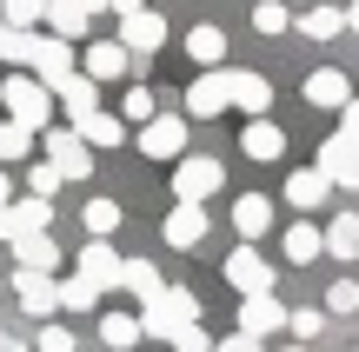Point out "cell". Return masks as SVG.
Listing matches in <instances>:
<instances>
[{
  "instance_id": "obj_1",
  "label": "cell",
  "mask_w": 359,
  "mask_h": 352,
  "mask_svg": "<svg viewBox=\"0 0 359 352\" xmlns=\"http://www.w3.org/2000/svg\"><path fill=\"white\" fill-rule=\"evenodd\" d=\"M0 100H7V113H13V120H27V127L40 133V127L53 120V100H60V93H53L47 80L34 73V66H13V73L0 80Z\"/></svg>"
},
{
  "instance_id": "obj_2",
  "label": "cell",
  "mask_w": 359,
  "mask_h": 352,
  "mask_svg": "<svg viewBox=\"0 0 359 352\" xmlns=\"http://www.w3.org/2000/svg\"><path fill=\"white\" fill-rule=\"evenodd\" d=\"M193 319H200V300H193L187 286H160L154 300L140 306V326H147V339H154V346H173V332L193 326Z\"/></svg>"
},
{
  "instance_id": "obj_3",
  "label": "cell",
  "mask_w": 359,
  "mask_h": 352,
  "mask_svg": "<svg viewBox=\"0 0 359 352\" xmlns=\"http://www.w3.org/2000/svg\"><path fill=\"white\" fill-rule=\"evenodd\" d=\"M219 186H226V167L219 160H206V153H180L173 160V199H213Z\"/></svg>"
},
{
  "instance_id": "obj_4",
  "label": "cell",
  "mask_w": 359,
  "mask_h": 352,
  "mask_svg": "<svg viewBox=\"0 0 359 352\" xmlns=\"http://www.w3.org/2000/svg\"><path fill=\"white\" fill-rule=\"evenodd\" d=\"M27 233H53V199H40V193H27V199H7L0 206V239H27Z\"/></svg>"
},
{
  "instance_id": "obj_5",
  "label": "cell",
  "mask_w": 359,
  "mask_h": 352,
  "mask_svg": "<svg viewBox=\"0 0 359 352\" xmlns=\"http://www.w3.org/2000/svg\"><path fill=\"white\" fill-rule=\"evenodd\" d=\"M47 160L67 173V180H87L93 173V146H87L80 127H47Z\"/></svg>"
},
{
  "instance_id": "obj_6",
  "label": "cell",
  "mask_w": 359,
  "mask_h": 352,
  "mask_svg": "<svg viewBox=\"0 0 359 352\" xmlns=\"http://www.w3.org/2000/svg\"><path fill=\"white\" fill-rule=\"evenodd\" d=\"M133 146H140L147 160H180L187 153V120L180 113H154L140 133H133Z\"/></svg>"
},
{
  "instance_id": "obj_7",
  "label": "cell",
  "mask_w": 359,
  "mask_h": 352,
  "mask_svg": "<svg viewBox=\"0 0 359 352\" xmlns=\"http://www.w3.org/2000/svg\"><path fill=\"white\" fill-rule=\"evenodd\" d=\"M226 286L240 293V300H246V293H273V260H259L253 239L226 253Z\"/></svg>"
},
{
  "instance_id": "obj_8",
  "label": "cell",
  "mask_w": 359,
  "mask_h": 352,
  "mask_svg": "<svg viewBox=\"0 0 359 352\" xmlns=\"http://www.w3.org/2000/svg\"><path fill=\"white\" fill-rule=\"evenodd\" d=\"M313 167H320L333 186L359 193V140H353V133H333V140H320V160H313Z\"/></svg>"
},
{
  "instance_id": "obj_9",
  "label": "cell",
  "mask_w": 359,
  "mask_h": 352,
  "mask_svg": "<svg viewBox=\"0 0 359 352\" xmlns=\"http://www.w3.org/2000/svg\"><path fill=\"white\" fill-rule=\"evenodd\" d=\"M13 300H20L34 319H53L60 313V279L40 273V266H20V273H13Z\"/></svg>"
},
{
  "instance_id": "obj_10",
  "label": "cell",
  "mask_w": 359,
  "mask_h": 352,
  "mask_svg": "<svg viewBox=\"0 0 359 352\" xmlns=\"http://www.w3.org/2000/svg\"><path fill=\"white\" fill-rule=\"evenodd\" d=\"M226 100L240 106L246 120H259V113H273V80L266 73H246V66H226Z\"/></svg>"
},
{
  "instance_id": "obj_11",
  "label": "cell",
  "mask_w": 359,
  "mask_h": 352,
  "mask_svg": "<svg viewBox=\"0 0 359 352\" xmlns=\"http://www.w3.org/2000/svg\"><path fill=\"white\" fill-rule=\"evenodd\" d=\"M226 66H200V80L187 87V120H213V113H226Z\"/></svg>"
},
{
  "instance_id": "obj_12",
  "label": "cell",
  "mask_w": 359,
  "mask_h": 352,
  "mask_svg": "<svg viewBox=\"0 0 359 352\" xmlns=\"http://www.w3.org/2000/svg\"><path fill=\"white\" fill-rule=\"evenodd\" d=\"M74 273H87L100 293H114V286H120V273H127V260H120V253L107 246V239H87V246L74 253Z\"/></svg>"
},
{
  "instance_id": "obj_13",
  "label": "cell",
  "mask_w": 359,
  "mask_h": 352,
  "mask_svg": "<svg viewBox=\"0 0 359 352\" xmlns=\"http://www.w3.org/2000/svg\"><path fill=\"white\" fill-rule=\"evenodd\" d=\"M206 233H213V220H206V206H200V199H180V206L167 213V246L193 253V246H206Z\"/></svg>"
},
{
  "instance_id": "obj_14",
  "label": "cell",
  "mask_w": 359,
  "mask_h": 352,
  "mask_svg": "<svg viewBox=\"0 0 359 352\" xmlns=\"http://www.w3.org/2000/svg\"><path fill=\"white\" fill-rule=\"evenodd\" d=\"M127 66H133L127 40H87V47H80V73H93V80H120Z\"/></svg>"
},
{
  "instance_id": "obj_15",
  "label": "cell",
  "mask_w": 359,
  "mask_h": 352,
  "mask_svg": "<svg viewBox=\"0 0 359 352\" xmlns=\"http://www.w3.org/2000/svg\"><path fill=\"white\" fill-rule=\"evenodd\" d=\"M120 40H127L133 53H160V47H167V20H160V7L120 13Z\"/></svg>"
},
{
  "instance_id": "obj_16",
  "label": "cell",
  "mask_w": 359,
  "mask_h": 352,
  "mask_svg": "<svg viewBox=\"0 0 359 352\" xmlns=\"http://www.w3.org/2000/svg\"><path fill=\"white\" fill-rule=\"evenodd\" d=\"M34 73L47 80V87H60L67 73H80V53H74V40H60V34H40V47H34Z\"/></svg>"
},
{
  "instance_id": "obj_17",
  "label": "cell",
  "mask_w": 359,
  "mask_h": 352,
  "mask_svg": "<svg viewBox=\"0 0 359 352\" xmlns=\"http://www.w3.org/2000/svg\"><path fill=\"white\" fill-rule=\"evenodd\" d=\"M346 100H353V80L339 73V66H313V73H306V106H320V113H339Z\"/></svg>"
},
{
  "instance_id": "obj_18",
  "label": "cell",
  "mask_w": 359,
  "mask_h": 352,
  "mask_svg": "<svg viewBox=\"0 0 359 352\" xmlns=\"http://www.w3.org/2000/svg\"><path fill=\"white\" fill-rule=\"evenodd\" d=\"M286 319H293V313H286L273 293H246V300H240V326H246V332H259V339L286 332Z\"/></svg>"
},
{
  "instance_id": "obj_19",
  "label": "cell",
  "mask_w": 359,
  "mask_h": 352,
  "mask_svg": "<svg viewBox=\"0 0 359 352\" xmlns=\"http://www.w3.org/2000/svg\"><path fill=\"white\" fill-rule=\"evenodd\" d=\"M53 93H60V106H67V120H74V127H80L87 113H100V80H93V73H67Z\"/></svg>"
},
{
  "instance_id": "obj_20",
  "label": "cell",
  "mask_w": 359,
  "mask_h": 352,
  "mask_svg": "<svg viewBox=\"0 0 359 352\" xmlns=\"http://www.w3.org/2000/svg\"><path fill=\"white\" fill-rule=\"evenodd\" d=\"M233 233L240 239H266L273 233V199L266 193H240L233 199Z\"/></svg>"
},
{
  "instance_id": "obj_21",
  "label": "cell",
  "mask_w": 359,
  "mask_h": 352,
  "mask_svg": "<svg viewBox=\"0 0 359 352\" xmlns=\"http://www.w3.org/2000/svg\"><path fill=\"white\" fill-rule=\"evenodd\" d=\"M326 193H333V180H326L320 167H299V173H286V206L313 213V206H326Z\"/></svg>"
},
{
  "instance_id": "obj_22",
  "label": "cell",
  "mask_w": 359,
  "mask_h": 352,
  "mask_svg": "<svg viewBox=\"0 0 359 352\" xmlns=\"http://www.w3.org/2000/svg\"><path fill=\"white\" fill-rule=\"evenodd\" d=\"M240 153H246V160H259V167H266V160H280V153H286V133L273 127L266 113H259V120H246V133H240Z\"/></svg>"
},
{
  "instance_id": "obj_23",
  "label": "cell",
  "mask_w": 359,
  "mask_h": 352,
  "mask_svg": "<svg viewBox=\"0 0 359 352\" xmlns=\"http://www.w3.org/2000/svg\"><path fill=\"white\" fill-rule=\"evenodd\" d=\"M187 60L193 66H226V27H213V20L187 27Z\"/></svg>"
},
{
  "instance_id": "obj_24",
  "label": "cell",
  "mask_w": 359,
  "mask_h": 352,
  "mask_svg": "<svg viewBox=\"0 0 359 352\" xmlns=\"http://www.w3.org/2000/svg\"><path fill=\"white\" fill-rule=\"evenodd\" d=\"M47 27H53L60 40H87L93 7H87V0H47Z\"/></svg>"
},
{
  "instance_id": "obj_25",
  "label": "cell",
  "mask_w": 359,
  "mask_h": 352,
  "mask_svg": "<svg viewBox=\"0 0 359 352\" xmlns=\"http://www.w3.org/2000/svg\"><path fill=\"white\" fill-rule=\"evenodd\" d=\"M100 339L114 346V352H133L147 339V326H140V313H100Z\"/></svg>"
},
{
  "instance_id": "obj_26",
  "label": "cell",
  "mask_w": 359,
  "mask_h": 352,
  "mask_svg": "<svg viewBox=\"0 0 359 352\" xmlns=\"http://www.w3.org/2000/svg\"><path fill=\"white\" fill-rule=\"evenodd\" d=\"M320 253H326V233H320V226H313V220L286 226V260H293V266H313V260H320Z\"/></svg>"
},
{
  "instance_id": "obj_27",
  "label": "cell",
  "mask_w": 359,
  "mask_h": 352,
  "mask_svg": "<svg viewBox=\"0 0 359 352\" xmlns=\"http://www.w3.org/2000/svg\"><path fill=\"white\" fill-rule=\"evenodd\" d=\"M293 27H299L306 40H339V34H346V7H306Z\"/></svg>"
},
{
  "instance_id": "obj_28",
  "label": "cell",
  "mask_w": 359,
  "mask_h": 352,
  "mask_svg": "<svg viewBox=\"0 0 359 352\" xmlns=\"http://www.w3.org/2000/svg\"><path fill=\"white\" fill-rule=\"evenodd\" d=\"M80 133H87V146H127V113H87L80 120Z\"/></svg>"
},
{
  "instance_id": "obj_29",
  "label": "cell",
  "mask_w": 359,
  "mask_h": 352,
  "mask_svg": "<svg viewBox=\"0 0 359 352\" xmlns=\"http://www.w3.org/2000/svg\"><path fill=\"white\" fill-rule=\"evenodd\" d=\"M80 226H87V239H114L120 233V206L107 193H93L87 206H80Z\"/></svg>"
},
{
  "instance_id": "obj_30",
  "label": "cell",
  "mask_w": 359,
  "mask_h": 352,
  "mask_svg": "<svg viewBox=\"0 0 359 352\" xmlns=\"http://www.w3.org/2000/svg\"><path fill=\"white\" fill-rule=\"evenodd\" d=\"M100 300H107V293L93 286L87 273H74V279H60V313H100Z\"/></svg>"
},
{
  "instance_id": "obj_31",
  "label": "cell",
  "mask_w": 359,
  "mask_h": 352,
  "mask_svg": "<svg viewBox=\"0 0 359 352\" xmlns=\"http://www.w3.org/2000/svg\"><path fill=\"white\" fill-rule=\"evenodd\" d=\"M13 253H20V266L60 273V246H53V233H27V239H13Z\"/></svg>"
},
{
  "instance_id": "obj_32",
  "label": "cell",
  "mask_w": 359,
  "mask_h": 352,
  "mask_svg": "<svg viewBox=\"0 0 359 352\" xmlns=\"http://www.w3.org/2000/svg\"><path fill=\"white\" fill-rule=\"evenodd\" d=\"M34 47H40L34 27H0V60L7 66H34Z\"/></svg>"
},
{
  "instance_id": "obj_33",
  "label": "cell",
  "mask_w": 359,
  "mask_h": 352,
  "mask_svg": "<svg viewBox=\"0 0 359 352\" xmlns=\"http://www.w3.org/2000/svg\"><path fill=\"white\" fill-rule=\"evenodd\" d=\"M120 286H127L133 300L147 306V300H154L160 286H167V279H160V266H154V260H127V273H120Z\"/></svg>"
},
{
  "instance_id": "obj_34",
  "label": "cell",
  "mask_w": 359,
  "mask_h": 352,
  "mask_svg": "<svg viewBox=\"0 0 359 352\" xmlns=\"http://www.w3.org/2000/svg\"><path fill=\"white\" fill-rule=\"evenodd\" d=\"M326 253H333V260H359V213H339V220L326 226Z\"/></svg>"
},
{
  "instance_id": "obj_35",
  "label": "cell",
  "mask_w": 359,
  "mask_h": 352,
  "mask_svg": "<svg viewBox=\"0 0 359 352\" xmlns=\"http://www.w3.org/2000/svg\"><path fill=\"white\" fill-rule=\"evenodd\" d=\"M34 153V127H27V120H0V160H27Z\"/></svg>"
},
{
  "instance_id": "obj_36",
  "label": "cell",
  "mask_w": 359,
  "mask_h": 352,
  "mask_svg": "<svg viewBox=\"0 0 359 352\" xmlns=\"http://www.w3.org/2000/svg\"><path fill=\"white\" fill-rule=\"evenodd\" d=\"M7 27H47V0H0Z\"/></svg>"
},
{
  "instance_id": "obj_37",
  "label": "cell",
  "mask_w": 359,
  "mask_h": 352,
  "mask_svg": "<svg viewBox=\"0 0 359 352\" xmlns=\"http://www.w3.org/2000/svg\"><path fill=\"white\" fill-rule=\"evenodd\" d=\"M60 180H67V173L53 167V160H34V167H27V193H40V199L60 193Z\"/></svg>"
},
{
  "instance_id": "obj_38",
  "label": "cell",
  "mask_w": 359,
  "mask_h": 352,
  "mask_svg": "<svg viewBox=\"0 0 359 352\" xmlns=\"http://www.w3.org/2000/svg\"><path fill=\"white\" fill-rule=\"evenodd\" d=\"M253 27H259V34H286V27H293V13H286L280 0H259V7H253Z\"/></svg>"
},
{
  "instance_id": "obj_39",
  "label": "cell",
  "mask_w": 359,
  "mask_h": 352,
  "mask_svg": "<svg viewBox=\"0 0 359 352\" xmlns=\"http://www.w3.org/2000/svg\"><path fill=\"white\" fill-rule=\"evenodd\" d=\"M34 352H74V332H67L60 319H40V339H34Z\"/></svg>"
},
{
  "instance_id": "obj_40",
  "label": "cell",
  "mask_w": 359,
  "mask_h": 352,
  "mask_svg": "<svg viewBox=\"0 0 359 352\" xmlns=\"http://www.w3.org/2000/svg\"><path fill=\"white\" fill-rule=\"evenodd\" d=\"M120 113L147 127V120H154V93H147V87H127V93H120Z\"/></svg>"
},
{
  "instance_id": "obj_41",
  "label": "cell",
  "mask_w": 359,
  "mask_h": 352,
  "mask_svg": "<svg viewBox=\"0 0 359 352\" xmlns=\"http://www.w3.org/2000/svg\"><path fill=\"white\" fill-rule=\"evenodd\" d=\"M320 326H326V313H313V306H299V313L286 319V332H293V339H306V346L320 339Z\"/></svg>"
},
{
  "instance_id": "obj_42",
  "label": "cell",
  "mask_w": 359,
  "mask_h": 352,
  "mask_svg": "<svg viewBox=\"0 0 359 352\" xmlns=\"http://www.w3.org/2000/svg\"><path fill=\"white\" fill-rule=\"evenodd\" d=\"M213 346H219V339H206V326H200V319L173 332V352H213Z\"/></svg>"
},
{
  "instance_id": "obj_43",
  "label": "cell",
  "mask_w": 359,
  "mask_h": 352,
  "mask_svg": "<svg viewBox=\"0 0 359 352\" xmlns=\"http://www.w3.org/2000/svg\"><path fill=\"white\" fill-rule=\"evenodd\" d=\"M326 313H359V279H339V286L326 293Z\"/></svg>"
},
{
  "instance_id": "obj_44",
  "label": "cell",
  "mask_w": 359,
  "mask_h": 352,
  "mask_svg": "<svg viewBox=\"0 0 359 352\" xmlns=\"http://www.w3.org/2000/svg\"><path fill=\"white\" fill-rule=\"evenodd\" d=\"M213 352H266V339H259V332H246V326H240V332H226V339H219Z\"/></svg>"
},
{
  "instance_id": "obj_45",
  "label": "cell",
  "mask_w": 359,
  "mask_h": 352,
  "mask_svg": "<svg viewBox=\"0 0 359 352\" xmlns=\"http://www.w3.org/2000/svg\"><path fill=\"white\" fill-rule=\"evenodd\" d=\"M339 133H353V140H359V93H353L346 106H339Z\"/></svg>"
},
{
  "instance_id": "obj_46",
  "label": "cell",
  "mask_w": 359,
  "mask_h": 352,
  "mask_svg": "<svg viewBox=\"0 0 359 352\" xmlns=\"http://www.w3.org/2000/svg\"><path fill=\"white\" fill-rule=\"evenodd\" d=\"M7 199H13V180H7V173H0V206H7Z\"/></svg>"
},
{
  "instance_id": "obj_47",
  "label": "cell",
  "mask_w": 359,
  "mask_h": 352,
  "mask_svg": "<svg viewBox=\"0 0 359 352\" xmlns=\"http://www.w3.org/2000/svg\"><path fill=\"white\" fill-rule=\"evenodd\" d=\"M133 7H147V0H114V13H133Z\"/></svg>"
},
{
  "instance_id": "obj_48",
  "label": "cell",
  "mask_w": 359,
  "mask_h": 352,
  "mask_svg": "<svg viewBox=\"0 0 359 352\" xmlns=\"http://www.w3.org/2000/svg\"><path fill=\"white\" fill-rule=\"evenodd\" d=\"M346 27H353V34H359V0H353V7H346Z\"/></svg>"
},
{
  "instance_id": "obj_49",
  "label": "cell",
  "mask_w": 359,
  "mask_h": 352,
  "mask_svg": "<svg viewBox=\"0 0 359 352\" xmlns=\"http://www.w3.org/2000/svg\"><path fill=\"white\" fill-rule=\"evenodd\" d=\"M280 352H313V346H306V339H293V346H280Z\"/></svg>"
},
{
  "instance_id": "obj_50",
  "label": "cell",
  "mask_w": 359,
  "mask_h": 352,
  "mask_svg": "<svg viewBox=\"0 0 359 352\" xmlns=\"http://www.w3.org/2000/svg\"><path fill=\"white\" fill-rule=\"evenodd\" d=\"M0 27H7V20H0Z\"/></svg>"
}]
</instances>
